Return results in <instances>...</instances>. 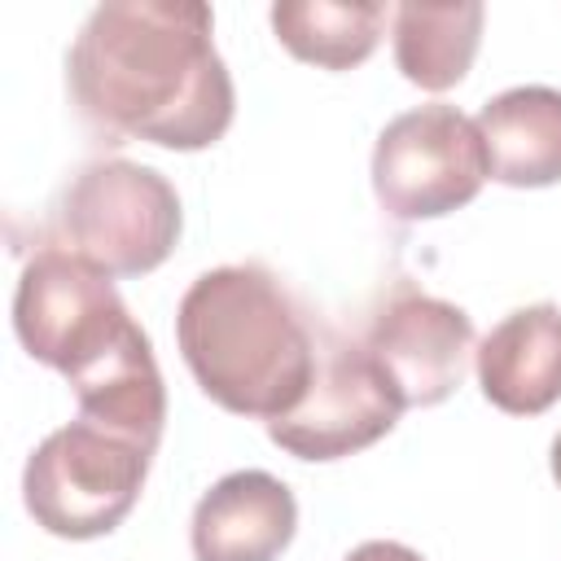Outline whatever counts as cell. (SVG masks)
<instances>
[{
    "instance_id": "6da1fadb",
    "label": "cell",
    "mask_w": 561,
    "mask_h": 561,
    "mask_svg": "<svg viewBox=\"0 0 561 561\" xmlns=\"http://www.w3.org/2000/svg\"><path fill=\"white\" fill-rule=\"evenodd\" d=\"M66 83L79 114L162 149H210L237 110L202 0H105L79 26Z\"/></svg>"
},
{
    "instance_id": "7a4b0ae2",
    "label": "cell",
    "mask_w": 561,
    "mask_h": 561,
    "mask_svg": "<svg viewBox=\"0 0 561 561\" xmlns=\"http://www.w3.org/2000/svg\"><path fill=\"white\" fill-rule=\"evenodd\" d=\"M175 342L193 381L224 412L276 421L316 377L320 329L263 263L202 272L175 311Z\"/></svg>"
},
{
    "instance_id": "3957f363",
    "label": "cell",
    "mask_w": 561,
    "mask_h": 561,
    "mask_svg": "<svg viewBox=\"0 0 561 561\" xmlns=\"http://www.w3.org/2000/svg\"><path fill=\"white\" fill-rule=\"evenodd\" d=\"M13 333L26 355L57 368L70 390L149 337L114 280L61 245H39L26 259L13 289Z\"/></svg>"
},
{
    "instance_id": "277c9868",
    "label": "cell",
    "mask_w": 561,
    "mask_h": 561,
    "mask_svg": "<svg viewBox=\"0 0 561 561\" xmlns=\"http://www.w3.org/2000/svg\"><path fill=\"white\" fill-rule=\"evenodd\" d=\"M184 228L171 180L145 162H88L53 206L48 245L105 276H145L167 263Z\"/></svg>"
},
{
    "instance_id": "5b68a950",
    "label": "cell",
    "mask_w": 561,
    "mask_h": 561,
    "mask_svg": "<svg viewBox=\"0 0 561 561\" xmlns=\"http://www.w3.org/2000/svg\"><path fill=\"white\" fill-rule=\"evenodd\" d=\"M149 460V447L79 416L31 451L22 469L26 513L57 539H101L136 508Z\"/></svg>"
},
{
    "instance_id": "8992f818",
    "label": "cell",
    "mask_w": 561,
    "mask_h": 561,
    "mask_svg": "<svg viewBox=\"0 0 561 561\" xmlns=\"http://www.w3.org/2000/svg\"><path fill=\"white\" fill-rule=\"evenodd\" d=\"M486 175L473 118L443 101L403 110L373 145V193L381 210L403 224L469 206Z\"/></svg>"
},
{
    "instance_id": "52a82bcc",
    "label": "cell",
    "mask_w": 561,
    "mask_h": 561,
    "mask_svg": "<svg viewBox=\"0 0 561 561\" xmlns=\"http://www.w3.org/2000/svg\"><path fill=\"white\" fill-rule=\"evenodd\" d=\"M399 412L403 403L364 342L320 329L316 377L294 412L267 421V438L298 460H342L386 438Z\"/></svg>"
},
{
    "instance_id": "ba28073f",
    "label": "cell",
    "mask_w": 561,
    "mask_h": 561,
    "mask_svg": "<svg viewBox=\"0 0 561 561\" xmlns=\"http://www.w3.org/2000/svg\"><path fill=\"white\" fill-rule=\"evenodd\" d=\"M364 351L377 359L403 408H434L451 399L469 373L473 320L412 280H399L368 316Z\"/></svg>"
},
{
    "instance_id": "9c48e42d",
    "label": "cell",
    "mask_w": 561,
    "mask_h": 561,
    "mask_svg": "<svg viewBox=\"0 0 561 561\" xmlns=\"http://www.w3.org/2000/svg\"><path fill=\"white\" fill-rule=\"evenodd\" d=\"M294 530V491L263 469H237L219 478L197 500L188 522L197 561H276L289 548Z\"/></svg>"
},
{
    "instance_id": "30bf717a",
    "label": "cell",
    "mask_w": 561,
    "mask_h": 561,
    "mask_svg": "<svg viewBox=\"0 0 561 561\" xmlns=\"http://www.w3.org/2000/svg\"><path fill=\"white\" fill-rule=\"evenodd\" d=\"M486 403L508 416H539L561 399V307L530 302L508 311L473 351Z\"/></svg>"
},
{
    "instance_id": "8fae6325",
    "label": "cell",
    "mask_w": 561,
    "mask_h": 561,
    "mask_svg": "<svg viewBox=\"0 0 561 561\" xmlns=\"http://www.w3.org/2000/svg\"><path fill=\"white\" fill-rule=\"evenodd\" d=\"M473 127L491 180L508 188H548L561 180V88H508L478 110Z\"/></svg>"
},
{
    "instance_id": "7c38bea8",
    "label": "cell",
    "mask_w": 561,
    "mask_h": 561,
    "mask_svg": "<svg viewBox=\"0 0 561 561\" xmlns=\"http://www.w3.org/2000/svg\"><path fill=\"white\" fill-rule=\"evenodd\" d=\"M486 9L478 0L460 4H399L394 9V66L408 83L425 92L456 88L482 44Z\"/></svg>"
},
{
    "instance_id": "4fadbf2b",
    "label": "cell",
    "mask_w": 561,
    "mask_h": 561,
    "mask_svg": "<svg viewBox=\"0 0 561 561\" xmlns=\"http://www.w3.org/2000/svg\"><path fill=\"white\" fill-rule=\"evenodd\" d=\"M386 4L377 0H280L272 4L276 39L320 70H351L373 57L386 31Z\"/></svg>"
},
{
    "instance_id": "5bb4252c",
    "label": "cell",
    "mask_w": 561,
    "mask_h": 561,
    "mask_svg": "<svg viewBox=\"0 0 561 561\" xmlns=\"http://www.w3.org/2000/svg\"><path fill=\"white\" fill-rule=\"evenodd\" d=\"M342 561H425V557L408 543H394V539H368V543L351 548Z\"/></svg>"
},
{
    "instance_id": "9a60e30c",
    "label": "cell",
    "mask_w": 561,
    "mask_h": 561,
    "mask_svg": "<svg viewBox=\"0 0 561 561\" xmlns=\"http://www.w3.org/2000/svg\"><path fill=\"white\" fill-rule=\"evenodd\" d=\"M552 478L561 482V434L552 438Z\"/></svg>"
}]
</instances>
